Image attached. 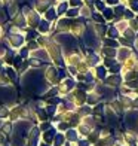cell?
I'll list each match as a JSON object with an SVG mask.
<instances>
[{
	"instance_id": "obj_1",
	"label": "cell",
	"mask_w": 138,
	"mask_h": 146,
	"mask_svg": "<svg viewBox=\"0 0 138 146\" xmlns=\"http://www.w3.org/2000/svg\"><path fill=\"white\" fill-rule=\"evenodd\" d=\"M70 30H71V35H73L74 37H77V36H83L85 30H86V25H85L82 21H74L73 24L70 25Z\"/></svg>"
},
{
	"instance_id": "obj_2",
	"label": "cell",
	"mask_w": 138,
	"mask_h": 146,
	"mask_svg": "<svg viewBox=\"0 0 138 146\" xmlns=\"http://www.w3.org/2000/svg\"><path fill=\"white\" fill-rule=\"evenodd\" d=\"M107 36L111 37V39H119L120 37V31L116 29L114 24H110L108 29H107Z\"/></svg>"
},
{
	"instance_id": "obj_3",
	"label": "cell",
	"mask_w": 138,
	"mask_h": 146,
	"mask_svg": "<svg viewBox=\"0 0 138 146\" xmlns=\"http://www.w3.org/2000/svg\"><path fill=\"white\" fill-rule=\"evenodd\" d=\"M103 17H104L106 21H113V19H114V11H113V8H111V6H107V8L103 11Z\"/></svg>"
},
{
	"instance_id": "obj_4",
	"label": "cell",
	"mask_w": 138,
	"mask_h": 146,
	"mask_svg": "<svg viewBox=\"0 0 138 146\" xmlns=\"http://www.w3.org/2000/svg\"><path fill=\"white\" fill-rule=\"evenodd\" d=\"M103 45L108 46V48H114V46H119V40H117V39H111V37H104Z\"/></svg>"
},
{
	"instance_id": "obj_5",
	"label": "cell",
	"mask_w": 138,
	"mask_h": 146,
	"mask_svg": "<svg viewBox=\"0 0 138 146\" xmlns=\"http://www.w3.org/2000/svg\"><path fill=\"white\" fill-rule=\"evenodd\" d=\"M101 54H103V55H106L107 58H111V57L117 55V51H116L114 48H108V46H104L103 51H101Z\"/></svg>"
},
{
	"instance_id": "obj_6",
	"label": "cell",
	"mask_w": 138,
	"mask_h": 146,
	"mask_svg": "<svg viewBox=\"0 0 138 146\" xmlns=\"http://www.w3.org/2000/svg\"><path fill=\"white\" fill-rule=\"evenodd\" d=\"M129 55H131V49H128V48H119V51H117V58L119 60H125Z\"/></svg>"
},
{
	"instance_id": "obj_7",
	"label": "cell",
	"mask_w": 138,
	"mask_h": 146,
	"mask_svg": "<svg viewBox=\"0 0 138 146\" xmlns=\"http://www.w3.org/2000/svg\"><path fill=\"white\" fill-rule=\"evenodd\" d=\"M94 8H95L97 12H103L104 9L107 8V5H106L104 0H94Z\"/></svg>"
},
{
	"instance_id": "obj_8",
	"label": "cell",
	"mask_w": 138,
	"mask_h": 146,
	"mask_svg": "<svg viewBox=\"0 0 138 146\" xmlns=\"http://www.w3.org/2000/svg\"><path fill=\"white\" fill-rule=\"evenodd\" d=\"M80 8H68V11L65 12V17L67 18H76L79 14H80Z\"/></svg>"
},
{
	"instance_id": "obj_9",
	"label": "cell",
	"mask_w": 138,
	"mask_h": 146,
	"mask_svg": "<svg viewBox=\"0 0 138 146\" xmlns=\"http://www.w3.org/2000/svg\"><path fill=\"white\" fill-rule=\"evenodd\" d=\"M58 14L55 9H49L48 12H46V19H49V21H54V19H57Z\"/></svg>"
},
{
	"instance_id": "obj_10",
	"label": "cell",
	"mask_w": 138,
	"mask_h": 146,
	"mask_svg": "<svg viewBox=\"0 0 138 146\" xmlns=\"http://www.w3.org/2000/svg\"><path fill=\"white\" fill-rule=\"evenodd\" d=\"M135 15H134V11L132 9H126L123 14V19H126V21H129V19H134Z\"/></svg>"
},
{
	"instance_id": "obj_11",
	"label": "cell",
	"mask_w": 138,
	"mask_h": 146,
	"mask_svg": "<svg viewBox=\"0 0 138 146\" xmlns=\"http://www.w3.org/2000/svg\"><path fill=\"white\" fill-rule=\"evenodd\" d=\"M82 2L83 0H68V5H70V8H80L83 5Z\"/></svg>"
},
{
	"instance_id": "obj_12",
	"label": "cell",
	"mask_w": 138,
	"mask_h": 146,
	"mask_svg": "<svg viewBox=\"0 0 138 146\" xmlns=\"http://www.w3.org/2000/svg\"><path fill=\"white\" fill-rule=\"evenodd\" d=\"M106 73H107L106 67H101V66H100V67L97 69V75H98V78H104V76H106Z\"/></svg>"
},
{
	"instance_id": "obj_13",
	"label": "cell",
	"mask_w": 138,
	"mask_h": 146,
	"mask_svg": "<svg viewBox=\"0 0 138 146\" xmlns=\"http://www.w3.org/2000/svg\"><path fill=\"white\" fill-rule=\"evenodd\" d=\"M104 2H106L107 6H111V8H114L116 5H119V3H120V0H104Z\"/></svg>"
},
{
	"instance_id": "obj_14",
	"label": "cell",
	"mask_w": 138,
	"mask_h": 146,
	"mask_svg": "<svg viewBox=\"0 0 138 146\" xmlns=\"http://www.w3.org/2000/svg\"><path fill=\"white\" fill-rule=\"evenodd\" d=\"M135 19H137V23H138V17H137V18H135Z\"/></svg>"
}]
</instances>
